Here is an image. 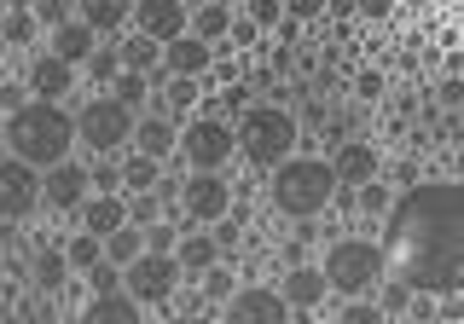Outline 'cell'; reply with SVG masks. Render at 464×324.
Returning a JSON list of instances; mask_svg holds the SVG:
<instances>
[{"mask_svg": "<svg viewBox=\"0 0 464 324\" xmlns=\"http://www.w3.org/2000/svg\"><path fill=\"white\" fill-rule=\"evenodd\" d=\"M111 93H116V105H122V110H134V105H140V99H145V93H151V87H145V76H128V70H122V76H116V81H111Z\"/></svg>", "mask_w": 464, "mask_h": 324, "instance_id": "cell-36", "label": "cell"}, {"mask_svg": "<svg viewBox=\"0 0 464 324\" xmlns=\"http://www.w3.org/2000/svg\"><path fill=\"white\" fill-rule=\"evenodd\" d=\"M134 139V110H122L116 99H87L76 110V145H87V157H116Z\"/></svg>", "mask_w": 464, "mask_h": 324, "instance_id": "cell-6", "label": "cell"}, {"mask_svg": "<svg viewBox=\"0 0 464 324\" xmlns=\"http://www.w3.org/2000/svg\"><path fill=\"white\" fill-rule=\"evenodd\" d=\"M232 145H238V157L250 162V168H279V162L296 157L302 122L285 105H250L238 116V128H232Z\"/></svg>", "mask_w": 464, "mask_h": 324, "instance_id": "cell-3", "label": "cell"}, {"mask_svg": "<svg viewBox=\"0 0 464 324\" xmlns=\"http://www.w3.org/2000/svg\"><path fill=\"white\" fill-rule=\"evenodd\" d=\"M319 272H325V290H337L343 301H366L389 278L377 238H337L325 249V261H319Z\"/></svg>", "mask_w": 464, "mask_h": 324, "instance_id": "cell-5", "label": "cell"}, {"mask_svg": "<svg viewBox=\"0 0 464 324\" xmlns=\"http://www.w3.org/2000/svg\"><path fill=\"white\" fill-rule=\"evenodd\" d=\"M93 47H99V41L93 35H87V29L82 24H58L53 29V58H58V64H70V70H76V64H87V58H93Z\"/></svg>", "mask_w": 464, "mask_h": 324, "instance_id": "cell-22", "label": "cell"}, {"mask_svg": "<svg viewBox=\"0 0 464 324\" xmlns=\"http://www.w3.org/2000/svg\"><path fill=\"white\" fill-rule=\"evenodd\" d=\"M134 29L145 41H157V47H169V41L186 35V6H174V0H151V6L134 12Z\"/></svg>", "mask_w": 464, "mask_h": 324, "instance_id": "cell-15", "label": "cell"}, {"mask_svg": "<svg viewBox=\"0 0 464 324\" xmlns=\"http://www.w3.org/2000/svg\"><path fill=\"white\" fill-rule=\"evenodd\" d=\"M116 58H122L128 76H145V70L163 64V47H157V41H145V35H134V41H122V47H116Z\"/></svg>", "mask_w": 464, "mask_h": 324, "instance_id": "cell-26", "label": "cell"}, {"mask_svg": "<svg viewBox=\"0 0 464 324\" xmlns=\"http://www.w3.org/2000/svg\"><path fill=\"white\" fill-rule=\"evenodd\" d=\"M64 261H70V272H93L99 261H105V238H93V232H76V238L64 243Z\"/></svg>", "mask_w": 464, "mask_h": 324, "instance_id": "cell-28", "label": "cell"}, {"mask_svg": "<svg viewBox=\"0 0 464 324\" xmlns=\"http://www.w3.org/2000/svg\"><path fill=\"white\" fill-rule=\"evenodd\" d=\"M209 70H215V47H203L192 35H180V41L163 47V76L169 81H198V76H209Z\"/></svg>", "mask_w": 464, "mask_h": 324, "instance_id": "cell-13", "label": "cell"}, {"mask_svg": "<svg viewBox=\"0 0 464 324\" xmlns=\"http://www.w3.org/2000/svg\"><path fill=\"white\" fill-rule=\"evenodd\" d=\"M203 301H232V272L221 267V261L203 272Z\"/></svg>", "mask_w": 464, "mask_h": 324, "instance_id": "cell-39", "label": "cell"}, {"mask_svg": "<svg viewBox=\"0 0 464 324\" xmlns=\"http://www.w3.org/2000/svg\"><path fill=\"white\" fill-rule=\"evenodd\" d=\"M227 35H232V41H256V24H250V18H244V24L232 18V29H227Z\"/></svg>", "mask_w": 464, "mask_h": 324, "instance_id": "cell-48", "label": "cell"}, {"mask_svg": "<svg viewBox=\"0 0 464 324\" xmlns=\"http://www.w3.org/2000/svg\"><path fill=\"white\" fill-rule=\"evenodd\" d=\"M87 284H93V296H116V290H122V267H111V261H99V267L87 272Z\"/></svg>", "mask_w": 464, "mask_h": 324, "instance_id": "cell-40", "label": "cell"}, {"mask_svg": "<svg viewBox=\"0 0 464 324\" xmlns=\"http://www.w3.org/2000/svg\"><path fill=\"white\" fill-rule=\"evenodd\" d=\"M279 296H285V307H319L325 301V272L319 267H290L279 278Z\"/></svg>", "mask_w": 464, "mask_h": 324, "instance_id": "cell-19", "label": "cell"}, {"mask_svg": "<svg viewBox=\"0 0 464 324\" xmlns=\"http://www.w3.org/2000/svg\"><path fill=\"white\" fill-rule=\"evenodd\" d=\"M406 313H412V324H430V319H435V296H418V290H412Z\"/></svg>", "mask_w": 464, "mask_h": 324, "instance_id": "cell-47", "label": "cell"}, {"mask_svg": "<svg viewBox=\"0 0 464 324\" xmlns=\"http://www.w3.org/2000/svg\"><path fill=\"white\" fill-rule=\"evenodd\" d=\"M157 220H163V203L151 197V191H134V197H128V226H157Z\"/></svg>", "mask_w": 464, "mask_h": 324, "instance_id": "cell-31", "label": "cell"}, {"mask_svg": "<svg viewBox=\"0 0 464 324\" xmlns=\"http://www.w3.org/2000/svg\"><path fill=\"white\" fill-rule=\"evenodd\" d=\"M0 41H6V47L35 41V18H29V12H0Z\"/></svg>", "mask_w": 464, "mask_h": 324, "instance_id": "cell-30", "label": "cell"}, {"mask_svg": "<svg viewBox=\"0 0 464 324\" xmlns=\"http://www.w3.org/2000/svg\"><path fill=\"white\" fill-rule=\"evenodd\" d=\"M87 186H99V197H111V186H122V162L93 157V162H87Z\"/></svg>", "mask_w": 464, "mask_h": 324, "instance_id": "cell-32", "label": "cell"}, {"mask_svg": "<svg viewBox=\"0 0 464 324\" xmlns=\"http://www.w3.org/2000/svg\"><path fill=\"white\" fill-rule=\"evenodd\" d=\"M122 226H128V203L116 197V191H111V197H99V191H93V197L82 203V232L111 238V232H122Z\"/></svg>", "mask_w": 464, "mask_h": 324, "instance_id": "cell-18", "label": "cell"}, {"mask_svg": "<svg viewBox=\"0 0 464 324\" xmlns=\"http://www.w3.org/2000/svg\"><path fill=\"white\" fill-rule=\"evenodd\" d=\"M354 209H360V214H372V220H377V214H389V186L366 180V186L354 191Z\"/></svg>", "mask_w": 464, "mask_h": 324, "instance_id": "cell-34", "label": "cell"}, {"mask_svg": "<svg viewBox=\"0 0 464 324\" xmlns=\"http://www.w3.org/2000/svg\"><path fill=\"white\" fill-rule=\"evenodd\" d=\"M250 24H256V29L285 24V0H256V6H250Z\"/></svg>", "mask_w": 464, "mask_h": 324, "instance_id": "cell-42", "label": "cell"}, {"mask_svg": "<svg viewBox=\"0 0 464 324\" xmlns=\"http://www.w3.org/2000/svg\"><path fill=\"white\" fill-rule=\"evenodd\" d=\"M377 174H383V157H377L372 139H343L337 151H331V180L343 191H360L366 180H377Z\"/></svg>", "mask_w": 464, "mask_h": 324, "instance_id": "cell-11", "label": "cell"}, {"mask_svg": "<svg viewBox=\"0 0 464 324\" xmlns=\"http://www.w3.org/2000/svg\"><path fill=\"white\" fill-rule=\"evenodd\" d=\"M174 243H180V226H174V220L145 226V255H174Z\"/></svg>", "mask_w": 464, "mask_h": 324, "instance_id": "cell-33", "label": "cell"}, {"mask_svg": "<svg viewBox=\"0 0 464 324\" xmlns=\"http://www.w3.org/2000/svg\"><path fill=\"white\" fill-rule=\"evenodd\" d=\"M6 145L12 157L29 162V168H58V162H70V145H76V116L64 105H41V99H29L18 116H6Z\"/></svg>", "mask_w": 464, "mask_h": 324, "instance_id": "cell-2", "label": "cell"}, {"mask_svg": "<svg viewBox=\"0 0 464 324\" xmlns=\"http://www.w3.org/2000/svg\"><path fill=\"white\" fill-rule=\"evenodd\" d=\"M41 203H47V209H82L87 203V168L82 162H58V168H47Z\"/></svg>", "mask_w": 464, "mask_h": 324, "instance_id": "cell-14", "label": "cell"}, {"mask_svg": "<svg viewBox=\"0 0 464 324\" xmlns=\"http://www.w3.org/2000/svg\"><path fill=\"white\" fill-rule=\"evenodd\" d=\"M383 87H389L383 70H360V76H354V93L366 99V105H372V99H383Z\"/></svg>", "mask_w": 464, "mask_h": 324, "instance_id": "cell-43", "label": "cell"}, {"mask_svg": "<svg viewBox=\"0 0 464 324\" xmlns=\"http://www.w3.org/2000/svg\"><path fill=\"white\" fill-rule=\"evenodd\" d=\"M180 290V267L174 255H140L134 267H122V296H134L140 307H157Z\"/></svg>", "mask_w": 464, "mask_h": 324, "instance_id": "cell-7", "label": "cell"}, {"mask_svg": "<svg viewBox=\"0 0 464 324\" xmlns=\"http://www.w3.org/2000/svg\"><path fill=\"white\" fill-rule=\"evenodd\" d=\"M140 255H145V232L140 226H122V232L105 238V261H111V267H134Z\"/></svg>", "mask_w": 464, "mask_h": 324, "instance_id": "cell-27", "label": "cell"}, {"mask_svg": "<svg viewBox=\"0 0 464 324\" xmlns=\"http://www.w3.org/2000/svg\"><path fill=\"white\" fill-rule=\"evenodd\" d=\"M430 324H441V319H430Z\"/></svg>", "mask_w": 464, "mask_h": 324, "instance_id": "cell-51", "label": "cell"}, {"mask_svg": "<svg viewBox=\"0 0 464 324\" xmlns=\"http://www.w3.org/2000/svg\"><path fill=\"white\" fill-rule=\"evenodd\" d=\"M221 261V249H215V238H203V232H186L180 243H174V267H180V278L192 272V278H203Z\"/></svg>", "mask_w": 464, "mask_h": 324, "instance_id": "cell-21", "label": "cell"}, {"mask_svg": "<svg viewBox=\"0 0 464 324\" xmlns=\"http://www.w3.org/2000/svg\"><path fill=\"white\" fill-rule=\"evenodd\" d=\"M76 324H145V319H140V301L116 290V296H93V301H87Z\"/></svg>", "mask_w": 464, "mask_h": 324, "instance_id": "cell-20", "label": "cell"}, {"mask_svg": "<svg viewBox=\"0 0 464 324\" xmlns=\"http://www.w3.org/2000/svg\"><path fill=\"white\" fill-rule=\"evenodd\" d=\"M180 151H186V162H192L198 174H215L221 162H232V128L221 122V116H203V122H186V134H180Z\"/></svg>", "mask_w": 464, "mask_h": 324, "instance_id": "cell-8", "label": "cell"}, {"mask_svg": "<svg viewBox=\"0 0 464 324\" xmlns=\"http://www.w3.org/2000/svg\"><path fill=\"white\" fill-rule=\"evenodd\" d=\"M6 52H12V47H6V41H0V58H6Z\"/></svg>", "mask_w": 464, "mask_h": 324, "instance_id": "cell-50", "label": "cell"}, {"mask_svg": "<svg viewBox=\"0 0 464 324\" xmlns=\"http://www.w3.org/2000/svg\"><path fill=\"white\" fill-rule=\"evenodd\" d=\"M87 76H93V81H116V76H122V58H116V47H93V58H87Z\"/></svg>", "mask_w": 464, "mask_h": 324, "instance_id": "cell-35", "label": "cell"}, {"mask_svg": "<svg viewBox=\"0 0 464 324\" xmlns=\"http://www.w3.org/2000/svg\"><path fill=\"white\" fill-rule=\"evenodd\" d=\"M24 105H29V87H24V81H0V110L18 116Z\"/></svg>", "mask_w": 464, "mask_h": 324, "instance_id": "cell-41", "label": "cell"}, {"mask_svg": "<svg viewBox=\"0 0 464 324\" xmlns=\"http://www.w3.org/2000/svg\"><path fill=\"white\" fill-rule=\"evenodd\" d=\"M227 29H232V6H198L192 18H186V35L203 41V47H221Z\"/></svg>", "mask_w": 464, "mask_h": 324, "instance_id": "cell-24", "label": "cell"}, {"mask_svg": "<svg viewBox=\"0 0 464 324\" xmlns=\"http://www.w3.org/2000/svg\"><path fill=\"white\" fill-rule=\"evenodd\" d=\"M41 203V174L18 157H0V220H24Z\"/></svg>", "mask_w": 464, "mask_h": 324, "instance_id": "cell-10", "label": "cell"}, {"mask_svg": "<svg viewBox=\"0 0 464 324\" xmlns=\"http://www.w3.org/2000/svg\"><path fill=\"white\" fill-rule=\"evenodd\" d=\"M198 99V81H169V110H186Z\"/></svg>", "mask_w": 464, "mask_h": 324, "instance_id": "cell-46", "label": "cell"}, {"mask_svg": "<svg viewBox=\"0 0 464 324\" xmlns=\"http://www.w3.org/2000/svg\"><path fill=\"white\" fill-rule=\"evenodd\" d=\"M157 180H163V162H151V157H140V151L122 157V186L128 191H151Z\"/></svg>", "mask_w": 464, "mask_h": 324, "instance_id": "cell-29", "label": "cell"}, {"mask_svg": "<svg viewBox=\"0 0 464 324\" xmlns=\"http://www.w3.org/2000/svg\"><path fill=\"white\" fill-rule=\"evenodd\" d=\"M29 18H35V29H41V24L58 29V24H64V6H58V0H41V6H29Z\"/></svg>", "mask_w": 464, "mask_h": 324, "instance_id": "cell-45", "label": "cell"}, {"mask_svg": "<svg viewBox=\"0 0 464 324\" xmlns=\"http://www.w3.org/2000/svg\"><path fill=\"white\" fill-rule=\"evenodd\" d=\"M227 324H290V307H285L279 290L250 284V290H232V301H227Z\"/></svg>", "mask_w": 464, "mask_h": 324, "instance_id": "cell-12", "label": "cell"}, {"mask_svg": "<svg viewBox=\"0 0 464 324\" xmlns=\"http://www.w3.org/2000/svg\"><path fill=\"white\" fill-rule=\"evenodd\" d=\"M180 209H186V220L221 226L227 209H232V186L221 174H192V180H180Z\"/></svg>", "mask_w": 464, "mask_h": 324, "instance_id": "cell-9", "label": "cell"}, {"mask_svg": "<svg viewBox=\"0 0 464 324\" xmlns=\"http://www.w3.org/2000/svg\"><path fill=\"white\" fill-rule=\"evenodd\" d=\"M406 301H412V290H406L401 278H383V284H377V307H383V313H406Z\"/></svg>", "mask_w": 464, "mask_h": 324, "instance_id": "cell-37", "label": "cell"}, {"mask_svg": "<svg viewBox=\"0 0 464 324\" xmlns=\"http://www.w3.org/2000/svg\"><path fill=\"white\" fill-rule=\"evenodd\" d=\"M337 324H389V313L377 301H348L343 313H337Z\"/></svg>", "mask_w": 464, "mask_h": 324, "instance_id": "cell-38", "label": "cell"}, {"mask_svg": "<svg viewBox=\"0 0 464 324\" xmlns=\"http://www.w3.org/2000/svg\"><path fill=\"white\" fill-rule=\"evenodd\" d=\"M29 278H35V290H64L70 284V261H64V249H41L35 255V267H29Z\"/></svg>", "mask_w": 464, "mask_h": 324, "instance_id": "cell-25", "label": "cell"}, {"mask_svg": "<svg viewBox=\"0 0 464 324\" xmlns=\"http://www.w3.org/2000/svg\"><path fill=\"white\" fill-rule=\"evenodd\" d=\"M128 145H134L140 157H151V162H169L174 151H180V128H174L169 116H145V122L134 128V139H128Z\"/></svg>", "mask_w": 464, "mask_h": 324, "instance_id": "cell-17", "label": "cell"}, {"mask_svg": "<svg viewBox=\"0 0 464 324\" xmlns=\"http://www.w3.org/2000/svg\"><path fill=\"white\" fill-rule=\"evenodd\" d=\"M82 29H87V35H105V29H122V24H134V12H128L122 6V0H87V6H82V18H76Z\"/></svg>", "mask_w": 464, "mask_h": 324, "instance_id": "cell-23", "label": "cell"}, {"mask_svg": "<svg viewBox=\"0 0 464 324\" xmlns=\"http://www.w3.org/2000/svg\"><path fill=\"white\" fill-rule=\"evenodd\" d=\"M337 180H331V162L319 157H290L273 168V209L290 220H314L319 209H331Z\"/></svg>", "mask_w": 464, "mask_h": 324, "instance_id": "cell-4", "label": "cell"}, {"mask_svg": "<svg viewBox=\"0 0 464 324\" xmlns=\"http://www.w3.org/2000/svg\"><path fill=\"white\" fill-rule=\"evenodd\" d=\"M435 105H441V110H459V105H464V81L447 76L441 87H435Z\"/></svg>", "mask_w": 464, "mask_h": 324, "instance_id": "cell-44", "label": "cell"}, {"mask_svg": "<svg viewBox=\"0 0 464 324\" xmlns=\"http://www.w3.org/2000/svg\"><path fill=\"white\" fill-rule=\"evenodd\" d=\"M0 139H6V134H0Z\"/></svg>", "mask_w": 464, "mask_h": 324, "instance_id": "cell-52", "label": "cell"}, {"mask_svg": "<svg viewBox=\"0 0 464 324\" xmlns=\"http://www.w3.org/2000/svg\"><path fill=\"white\" fill-rule=\"evenodd\" d=\"M24 87L41 99V105H58V99H64L70 87H76V70H70V64H58L53 52H41L35 64H29V81H24Z\"/></svg>", "mask_w": 464, "mask_h": 324, "instance_id": "cell-16", "label": "cell"}, {"mask_svg": "<svg viewBox=\"0 0 464 324\" xmlns=\"http://www.w3.org/2000/svg\"><path fill=\"white\" fill-rule=\"evenodd\" d=\"M169 324H209V319H192V313H180V319H169Z\"/></svg>", "mask_w": 464, "mask_h": 324, "instance_id": "cell-49", "label": "cell"}, {"mask_svg": "<svg viewBox=\"0 0 464 324\" xmlns=\"http://www.w3.org/2000/svg\"><path fill=\"white\" fill-rule=\"evenodd\" d=\"M383 267L418 296H453L464 284V186L453 174L406 186L383 214Z\"/></svg>", "mask_w": 464, "mask_h": 324, "instance_id": "cell-1", "label": "cell"}]
</instances>
